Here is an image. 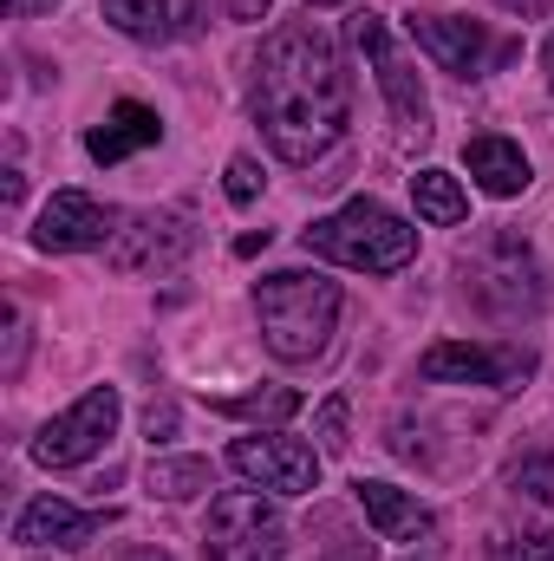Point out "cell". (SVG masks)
<instances>
[{
  "label": "cell",
  "mask_w": 554,
  "mask_h": 561,
  "mask_svg": "<svg viewBox=\"0 0 554 561\" xmlns=\"http://www.w3.org/2000/svg\"><path fill=\"white\" fill-rule=\"evenodd\" d=\"M412 39L450 79H483L489 72V33L463 13H412Z\"/></svg>",
  "instance_id": "12"
},
{
  "label": "cell",
  "mask_w": 554,
  "mask_h": 561,
  "mask_svg": "<svg viewBox=\"0 0 554 561\" xmlns=\"http://www.w3.org/2000/svg\"><path fill=\"white\" fill-rule=\"evenodd\" d=\"M542 13H554V0H542Z\"/></svg>",
  "instance_id": "32"
},
{
  "label": "cell",
  "mask_w": 554,
  "mask_h": 561,
  "mask_svg": "<svg viewBox=\"0 0 554 561\" xmlns=\"http://www.w3.org/2000/svg\"><path fill=\"white\" fill-rule=\"evenodd\" d=\"M125 561H170V556H163V549H131Z\"/></svg>",
  "instance_id": "30"
},
{
  "label": "cell",
  "mask_w": 554,
  "mask_h": 561,
  "mask_svg": "<svg viewBox=\"0 0 554 561\" xmlns=\"http://www.w3.org/2000/svg\"><path fill=\"white\" fill-rule=\"evenodd\" d=\"M118 386H92L79 405H66L53 424H39V437H33V463H46V470H72V463H85V457H99L105 450V437L118 431Z\"/></svg>",
  "instance_id": "6"
},
{
  "label": "cell",
  "mask_w": 554,
  "mask_h": 561,
  "mask_svg": "<svg viewBox=\"0 0 554 561\" xmlns=\"http://www.w3.org/2000/svg\"><path fill=\"white\" fill-rule=\"evenodd\" d=\"M307 7H346V0H307Z\"/></svg>",
  "instance_id": "31"
},
{
  "label": "cell",
  "mask_w": 554,
  "mask_h": 561,
  "mask_svg": "<svg viewBox=\"0 0 554 561\" xmlns=\"http://www.w3.org/2000/svg\"><path fill=\"white\" fill-rule=\"evenodd\" d=\"M209 561H280L287 556V523L262 490H222L203 523Z\"/></svg>",
  "instance_id": "5"
},
{
  "label": "cell",
  "mask_w": 554,
  "mask_h": 561,
  "mask_svg": "<svg viewBox=\"0 0 554 561\" xmlns=\"http://www.w3.org/2000/svg\"><path fill=\"white\" fill-rule=\"evenodd\" d=\"M255 320L262 340L280 366H307L326 353L333 327H339V280L307 275V268H280L255 280Z\"/></svg>",
  "instance_id": "2"
},
{
  "label": "cell",
  "mask_w": 554,
  "mask_h": 561,
  "mask_svg": "<svg viewBox=\"0 0 554 561\" xmlns=\"http://www.w3.org/2000/svg\"><path fill=\"white\" fill-rule=\"evenodd\" d=\"M189 249H196V229H189L183 216H170V209H138V216L118 222V236H112L105 255H112L118 275H170Z\"/></svg>",
  "instance_id": "10"
},
{
  "label": "cell",
  "mask_w": 554,
  "mask_h": 561,
  "mask_svg": "<svg viewBox=\"0 0 554 561\" xmlns=\"http://www.w3.org/2000/svg\"><path fill=\"white\" fill-rule=\"evenodd\" d=\"M496 7H509V13H542V0H496Z\"/></svg>",
  "instance_id": "28"
},
{
  "label": "cell",
  "mask_w": 554,
  "mask_h": 561,
  "mask_svg": "<svg viewBox=\"0 0 554 561\" xmlns=\"http://www.w3.org/2000/svg\"><path fill=\"white\" fill-rule=\"evenodd\" d=\"M20 196H26V176H20V170H7V183H0V203H7V209H13V203H20Z\"/></svg>",
  "instance_id": "26"
},
{
  "label": "cell",
  "mask_w": 554,
  "mask_h": 561,
  "mask_svg": "<svg viewBox=\"0 0 554 561\" xmlns=\"http://www.w3.org/2000/svg\"><path fill=\"white\" fill-rule=\"evenodd\" d=\"M457 275H463L470 307H483L489 320H529L549 300V280H542L535 249L522 236H509V229H489L483 242H470L457 255Z\"/></svg>",
  "instance_id": "4"
},
{
  "label": "cell",
  "mask_w": 554,
  "mask_h": 561,
  "mask_svg": "<svg viewBox=\"0 0 554 561\" xmlns=\"http://www.w3.org/2000/svg\"><path fill=\"white\" fill-rule=\"evenodd\" d=\"M489 561H554L549 536H535V542H509V549H496Z\"/></svg>",
  "instance_id": "25"
},
{
  "label": "cell",
  "mask_w": 554,
  "mask_h": 561,
  "mask_svg": "<svg viewBox=\"0 0 554 561\" xmlns=\"http://www.w3.org/2000/svg\"><path fill=\"white\" fill-rule=\"evenodd\" d=\"M143 431H150V444H170L176 437V405H150L143 412Z\"/></svg>",
  "instance_id": "24"
},
{
  "label": "cell",
  "mask_w": 554,
  "mask_h": 561,
  "mask_svg": "<svg viewBox=\"0 0 554 561\" xmlns=\"http://www.w3.org/2000/svg\"><path fill=\"white\" fill-rule=\"evenodd\" d=\"M150 496H163V503H189V496H203L216 477H209V463L203 457H150Z\"/></svg>",
  "instance_id": "19"
},
{
  "label": "cell",
  "mask_w": 554,
  "mask_h": 561,
  "mask_svg": "<svg viewBox=\"0 0 554 561\" xmlns=\"http://www.w3.org/2000/svg\"><path fill=\"white\" fill-rule=\"evenodd\" d=\"M463 163H470V176H476L483 196H522L535 183L522 144H509V138H470L463 144Z\"/></svg>",
  "instance_id": "16"
},
{
  "label": "cell",
  "mask_w": 554,
  "mask_h": 561,
  "mask_svg": "<svg viewBox=\"0 0 554 561\" xmlns=\"http://www.w3.org/2000/svg\"><path fill=\"white\" fill-rule=\"evenodd\" d=\"M353 46L372 59V72H379V92H385L392 118H399L412 138H430V99H424L417 72L399 59V46H392V26H385L379 13H353Z\"/></svg>",
  "instance_id": "9"
},
{
  "label": "cell",
  "mask_w": 554,
  "mask_h": 561,
  "mask_svg": "<svg viewBox=\"0 0 554 561\" xmlns=\"http://www.w3.org/2000/svg\"><path fill=\"white\" fill-rule=\"evenodd\" d=\"M99 13L125 39H163L170 33V0H99Z\"/></svg>",
  "instance_id": "20"
},
{
  "label": "cell",
  "mask_w": 554,
  "mask_h": 561,
  "mask_svg": "<svg viewBox=\"0 0 554 561\" xmlns=\"http://www.w3.org/2000/svg\"><path fill=\"white\" fill-rule=\"evenodd\" d=\"M118 209H105L99 196H85V190H53V203L39 209V222H33V242L46 249V255H79V249H112V236H118Z\"/></svg>",
  "instance_id": "11"
},
{
  "label": "cell",
  "mask_w": 554,
  "mask_h": 561,
  "mask_svg": "<svg viewBox=\"0 0 554 561\" xmlns=\"http://www.w3.org/2000/svg\"><path fill=\"white\" fill-rule=\"evenodd\" d=\"M412 196H417V216L437 222V229H457V222L470 216V196H463V183H457L450 170H417Z\"/></svg>",
  "instance_id": "17"
},
{
  "label": "cell",
  "mask_w": 554,
  "mask_h": 561,
  "mask_svg": "<svg viewBox=\"0 0 554 561\" xmlns=\"http://www.w3.org/2000/svg\"><path fill=\"white\" fill-rule=\"evenodd\" d=\"M300 249L320 255V262L359 268V275H399L417 255V229L405 216H392L379 196H353L346 209L307 222V229H300Z\"/></svg>",
  "instance_id": "3"
},
{
  "label": "cell",
  "mask_w": 554,
  "mask_h": 561,
  "mask_svg": "<svg viewBox=\"0 0 554 561\" xmlns=\"http://www.w3.org/2000/svg\"><path fill=\"white\" fill-rule=\"evenodd\" d=\"M353 490H359V510L379 529V542H430L437 536V516L399 483H353Z\"/></svg>",
  "instance_id": "14"
},
{
  "label": "cell",
  "mask_w": 554,
  "mask_h": 561,
  "mask_svg": "<svg viewBox=\"0 0 554 561\" xmlns=\"http://www.w3.org/2000/svg\"><path fill=\"white\" fill-rule=\"evenodd\" d=\"M262 163L255 157H229V170H222V190H229V203H255L262 196Z\"/></svg>",
  "instance_id": "23"
},
{
  "label": "cell",
  "mask_w": 554,
  "mask_h": 561,
  "mask_svg": "<svg viewBox=\"0 0 554 561\" xmlns=\"http://www.w3.org/2000/svg\"><path fill=\"white\" fill-rule=\"evenodd\" d=\"M417 373L430 386H489V392H516L535 373L529 346H470V340H443L417 359Z\"/></svg>",
  "instance_id": "7"
},
{
  "label": "cell",
  "mask_w": 554,
  "mask_h": 561,
  "mask_svg": "<svg viewBox=\"0 0 554 561\" xmlns=\"http://www.w3.org/2000/svg\"><path fill=\"white\" fill-rule=\"evenodd\" d=\"M105 523H112V510H72L66 496H33L13 523V542H26V549H85Z\"/></svg>",
  "instance_id": "13"
},
{
  "label": "cell",
  "mask_w": 554,
  "mask_h": 561,
  "mask_svg": "<svg viewBox=\"0 0 554 561\" xmlns=\"http://www.w3.org/2000/svg\"><path fill=\"white\" fill-rule=\"evenodd\" d=\"M229 463H235L255 490H275V496H313V490H320V450L300 444V437H280V431L235 437V444H229Z\"/></svg>",
  "instance_id": "8"
},
{
  "label": "cell",
  "mask_w": 554,
  "mask_h": 561,
  "mask_svg": "<svg viewBox=\"0 0 554 561\" xmlns=\"http://www.w3.org/2000/svg\"><path fill=\"white\" fill-rule=\"evenodd\" d=\"M313 431H320V450H326V457H339V450L353 444V437H346V392H333V399L313 412Z\"/></svg>",
  "instance_id": "21"
},
{
  "label": "cell",
  "mask_w": 554,
  "mask_h": 561,
  "mask_svg": "<svg viewBox=\"0 0 554 561\" xmlns=\"http://www.w3.org/2000/svg\"><path fill=\"white\" fill-rule=\"evenodd\" d=\"M209 412H222V419H249V424H287L293 412H300V392H293V386H262V392L209 399Z\"/></svg>",
  "instance_id": "18"
},
{
  "label": "cell",
  "mask_w": 554,
  "mask_h": 561,
  "mask_svg": "<svg viewBox=\"0 0 554 561\" xmlns=\"http://www.w3.org/2000/svg\"><path fill=\"white\" fill-rule=\"evenodd\" d=\"M13 13H46V7H59V0H7Z\"/></svg>",
  "instance_id": "27"
},
{
  "label": "cell",
  "mask_w": 554,
  "mask_h": 561,
  "mask_svg": "<svg viewBox=\"0 0 554 561\" xmlns=\"http://www.w3.org/2000/svg\"><path fill=\"white\" fill-rule=\"evenodd\" d=\"M157 138H163V118H157L150 105H138V99H118L112 118L85 131V150H92V163H118V157H131V150H150Z\"/></svg>",
  "instance_id": "15"
},
{
  "label": "cell",
  "mask_w": 554,
  "mask_h": 561,
  "mask_svg": "<svg viewBox=\"0 0 554 561\" xmlns=\"http://www.w3.org/2000/svg\"><path fill=\"white\" fill-rule=\"evenodd\" d=\"M522 496H535V503H554V450L542 457H529V463H516V477H509Z\"/></svg>",
  "instance_id": "22"
},
{
  "label": "cell",
  "mask_w": 554,
  "mask_h": 561,
  "mask_svg": "<svg viewBox=\"0 0 554 561\" xmlns=\"http://www.w3.org/2000/svg\"><path fill=\"white\" fill-rule=\"evenodd\" d=\"M542 72H549V92H554V33H549V46H542Z\"/></svg>",
  "instance_id": "29"
},
{
  "label": "cell",
  "mask_w": 554,
  "mask_h": 561,
  "mask_svg": "<svg viewBox=\"0 0 554 561\" xmlns=\"http://www.w3.org/2000/svg\"><path fill=\"white\" fill-rule=\"evenodd\" d=\"M249 105L280 163H320L353 125V79L339 66V46L313 20L268 33Z\"/></svg>",
  "instance_id": "1"
}]
</instances>
